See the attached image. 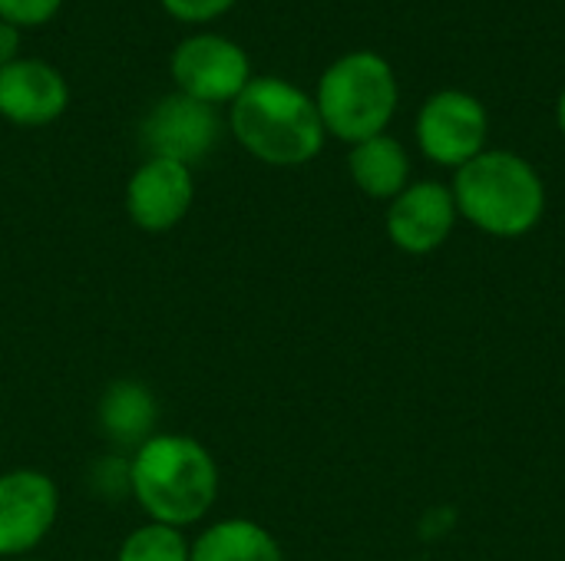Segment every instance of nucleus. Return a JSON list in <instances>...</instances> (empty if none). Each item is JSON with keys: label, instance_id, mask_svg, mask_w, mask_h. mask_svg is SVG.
I'll return each mask as SVG.
<instances>
[{"label": "nucleus", "instance_id": "21", "mask_svg": "<svg viewBox=\"0 0 565 561\" xmlns=\"http://www.w3.org/2000/svg\"><path fill=\"white\" fill-rule=\"evenodd\" d=\"M13 561H36V559H13Z\"/></svg>", "mask_w": 565, "mask_h": 561}, {"label": "nucleus", "instance_id": "9", "mask_svg": "<svg viewBox=\"0 0 565 561\" xmlns=\"http://www.w3.org/2000/svg\"><path fill=\"white\" fill-rule=\"evenodd\" d=\"M457 218L460 212H457L450 185L424 179V182H411L394 202H387L384 228L394 248L420 258V255H434L437 248H444Z\"/></svg>", "mask_w": 565, "mask_h": 561}, {"label": "nucleus", "instance_id": "20", "mask_svg": "<svg viewBox=\"0 0 565 561\" xmlns=\"http://www.w3.org/2000/svg\"><path fill=\"white\" fill-rule=\"evenodd\" d=\"M556 126H559V132H563L565 139V86L563 93H559V103H556Z\"/></svg>", "mask_w": 565, "mask_h": 561}, {"label": "nucleus", "instance_id": "18", "mask_svg": "<svg viewBox=\"0 0 565 561\" xmlns=\"http://www.w3.org/2000/svg\"><path fill=\"white\" fill-rule=\"evenodd\" d=\"M159 3L179 23H212L235 7V0H159Z\"/></svg>", "mask_w": 565, "mask_h": 561}, {"label": "nucleus", "instance_id": "10", "mask_svg": "<svg viewBox=\"0 0 565 561\" xmlns=\"http://www.w3.org/2000/svg\"><path fill=\"white\" fill-rule=\"evenodd\" d=\"M195 198L192 169L172 159L149 155L126 182V215L142 231H169L175 228Z\"/></svg>", "mask_w": 565, "mask_h": 561}, {"label": "nucleus", "instance_id": "5", "mask_svg": "<svg viewBox=\"0 0 565 561\" xmlns=\"http://www.w3.org/2000/svg\"><path fill=\"white\" fill-rule=\"evenodd\" d=\"M414 132L420 152L430 162L460 169L487 149L490 112L483 99L467 89H437L424 99Z\"/></svg>", "mask_w": 565, "mask_h": 561}, {"label": "nucleus", "instance_id": "16", "mask_svg": "<svg viewBox=\"0 0 565 561\" xmlns=\"http://www.w3.org/2000/svg\"><path fill=\"white\" fill-rule=\"evenodd\" d=\"M89 489L106 499V503H119L126 496H132V479H129V456L109 453L99 456L89 466Z\"/></svg>", "mask_w": 565, "mask_h": 561}, {"label": "nucleus", "instance_id": "17", "mask_svg": "<svg viewBox=\"0 0 565 561\" xmlns=\"http://www.w3.org/2000/svg\"><path fill=\"white\" fill-rule=\"evenodd\" d=\"M63 0H0V20L13 23L17 30L43 26L60 13Z\"/></svg>", "mask_w": 565, "mask_h": 561}, {"label": "nucleus", "instance_id": "15", "mask_svg": "<svg viewBox=\"0 0 565 561\" xmlns=\"http://www.w3.org/2000/svg\"><path fill=\"white\" fill-rule=\"evenodd\" d=\"M189 555H192V542L185 539L182 529L146 522L122 539L116 561H189Z\"/></svg>", "mask_w": 565, "mask_h": 561}, {"label": "nucleus", "instance_id": "7", "mask_svg": "<svg viewBox=\"0 0 565 561\" xmlns=\"http://www.w3.org/2000/svg\"><path fill=\"white\" fill-rule=\"evenodd\" d=\"M60 516V489L40 470L0 473V559L30 555Z\"/></svg>", "mask_w": 565, "mask_h": 561}, {"label": "nucleus", "instance_id": "14", "mask_svg": "<svg viewBox=\"0 0 565 561\" xmlns=\"http://www.w3.org/2000/svg\"><path fill=\"white\" fill-rule=\"evenodd\" d=\"M189 561H285L278 539L252 519H222L202 529Z\"/></svg>", "mask_w": 565, "mask_h": 561}, {"label": "nucleus", "instance_id": "19", "mask_svg": "<svg viewBox=\"0 0 565 561\" xmlns=\"http://www.w3.org/2000/svg\"><path fill=\"white\" fill-rule=\"evenodd\" d=\"M17 50H20V30L7 20H0V66L13 63L17 60Z\"/></svg>", "mask_w": 565, "mask_h": 561}, {"label": "nucleus", "instance_id": "3", "mask_svg": "<svg viewBox=\"0 0 565 561\" xmlns=\"http://www.w3.org/2000/svg\"><path fill=\"white\" fill-rule=\"evenodd\" d=\"M450 192L463 222L490 238H523L546 215L543 175L510 149H483L460 165Z\"/></svg>", "mask_w": 565, "mask_h": 561}, {"label": "nucleus", "instance_id": "6", "mask_svg": "<svg viewBox=\"0 0 565 561\" xmlns=\"http://www.w3.org/2000/svg\"><path fill=\"white\" fill-rule=\"evenodd\" d=\"M175 93L192 96L205 106L235 103L252 83L248 53L222 33H195L172 50L169 60Z\"/></svg>", "mask_w": 565, "mask_h": 561}, {"label": "nucleus", "instance_id": "13", "mask_svg": "<svg viewBox=\"0 0 565 561\" xmlns=\"http://www.w3.org/2000/svg\"><path fill=\"white\" fill-rule=\"evenodd\" d=\"M348 172L367 198L394 202L411 185V155L401 139L381 132L351 145Z\"/></svg>", "mask_w": 565, "mask_h": 561}, {"label": "nucleus", "instance_id": "4", "mask_svg": "<svg viewBox=\"0 0 565 561\" xmlns=\"http://www.w3.org/2000/svg\"><path fill=\"white\" fill-rule=\"evenodd\" d=\"M324 132L354 145L387 132L401 86L394 66L374 50H354L338 56L318 79L315 93Z\"/></svg>", "mask_w": 565, "mask_h": 561}, {"label": "nucleus", "instance_id": "8", "mask_svg": "<svg viewBox=\"0 0 565 561\" xmlns=\"http://www.w3.org/2000/svg\"><path fill=\"white\" fill-rule=\"evenodd\" d=\"M222 122L215 106H205L192 96L172 93L159 99L142 119V145L156 159H172L182 165L202 162L218 142Z\"/></svg>", "mask_w": 565, "mask_h": 561}, {"label": "nucleus", "instance_id": "2", "mask_svg": "<svg viewBox=\"0 0 565 561\" xmlns=\"http://www.w3.org/2000/svg\"><path fill=\"white\" fill-rule=\"evenodd\" d=\"M228 126L248 155L278 169L318 159L328 139L315 96L281 76H252L228 109Z\"/></svg>", "mask_w": 565, "mask_h": 561}, {"label": "nucleus", "instance_id": "11", "mask_svg": "<svg viewBox=\"0 0 565 561\" xmlns=\"http://www.w3.org/2000/svg\"><path fill=\"white\" fill-rule=\"evenodd\" d=\"M70 106V86L63 73L36 56H17L0 66V116L23 129L56 122Z\"/></svg>", "mask_w": 565, "mask_h": 561}, {"label": "nucleus", "instance_id": "1", "mask_svg": "<svg viewBox=\"0 0 565 561\" xmlns=\"http://www.w3.org/2000/svg\"><path fill=\"white\" fill-rule=\"evenodd\" d=\"M132 499L149 516L172 529L202 522L218 499L215 456L192 436L156 433L129 453Z\"/></svg>", "mask_w": 565, "mask_h": 561}, {"label": "nucleus", "instance_id": "12", "mask_svg": "<svg viewBox=\"0 0 565 561\" xmlns=\"http://www.w3.org/2000/svg\"><path fill=\"white\" fill-rule=\"evenodd\" d=\"M96 423L103 436L119 450H139L159 430V403L152 390L139 380H116L103 390L96 407Z\"/></svg>", "mask_w": 565, "mask_h": 561}]
</instances>
